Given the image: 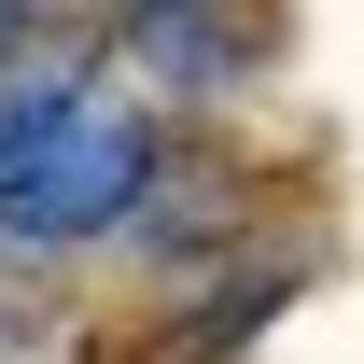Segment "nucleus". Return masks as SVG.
Returning <instances> with one entry per match:
<instances>
[{
  "instance_id": "1",
  "label": "nucleus",
  "mask_w": 364,
  "mask_h": 364,
  "mask_svg": "<svg viewBox=\"0 0 364 364\" xmlns=\"http://www.w3.org/2000/svg\"><path fill=\"white\" fill-rule=\"evenodd\" d=\"M140 182H154V127L112 112L85 85H43L0 112V238H98L140 210Z\"/></svg>"
}]
</instances>
